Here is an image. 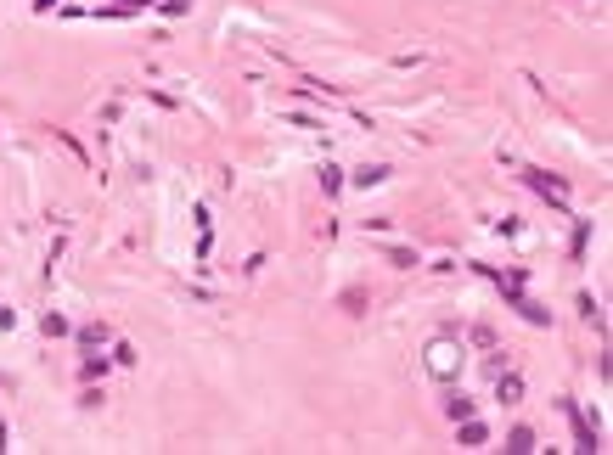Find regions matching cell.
I'll return each instance as SVG.
<instances>
[{
  "label": "cell",
  "mask_w": 613,
  "mask_h": 455,
  "mask_svg": "<svg viewBox=\"0 0 613 455\" xmlns=\"http://www.w3.org/2000/svg\"><path fill=\"white\" fill-rule=\"evenodd\" d=\"M495 393H501V405H518V399H524V382H518V377H501V382H495Z\"/></svg>",
  "instance_id": "7a4b0ae2"
},
{
  "label": "cell",
  "mask_w": 613,
  "mask_h": 455,
  "mask_svg": "<svg viewBox=\"0 0 613 455\" xmlns=\"http://www.w3.org/2000/svg\"><path fill=\"white\" fill-rule=\"evenodd\" d=\"M422 360H428V371H433L439 382H451V377L461 371V343H456V337H433Z\"/></svg>",
  "instance_id": "6da1fadb"
}]
</instances>
